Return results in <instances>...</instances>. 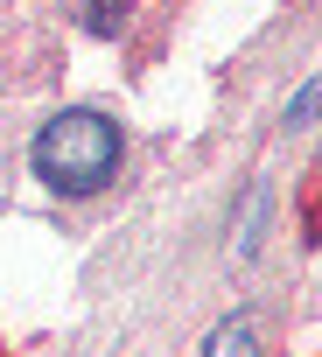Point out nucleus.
I'll use <instances>...</instances> for the list:
<instances>
[{
  "label": "nucleus",
  "mask_w": 322,
  "mask_h": 357,
  "mask_svg": "<svg viewBox=\"0 0 322 357\" xmlns=\"http://www.w3.org/2000/svg\"><path fill=\"white\" fill-rule=\"evenodd\" d=\"M36 175L49 190H63V197H91V190H105L112 183V168H119V126L105 119V112H91V105H70V112H56L43 133H36Z\"/></svg>",
  "instance_id": "obj_1"
},
{
  "label": "nucleus",
  "mask_w": 322,
  "mask_h": 357,
  "mask_svg": "<svg viewBox=\"0 0 322 357\" xmlns=\"http://www.w3.org/2000/svg\"><path fill=\"white\" fill-rule=\"evenodd\" d=\"M197 357H259V322H252V315L217 322V329L204 336V350H197Z\"/></svg>",
  "instance_id": "obj_2"
},
{
  "label": "nucleus",
  "mask_w": 322,
  "mask_h": 357,
  "mask_svg": "<svg viewBox=\"0 0 322 357\" xmlns=\"http://www.w3.org/2000/svg\"><path fill=\"white\" fill-rule=\"evenodd\" d=\"M126 8H133V0H91L84 29H91V36H119V29H126Z\"/></svg>",
  "instance_id": "obj_3"
},
{
  "label": "nucleus",
  "mask_w": 322,
  "mask_h": 357,
  "mask_svg": "<svg viewBox=\"0 0 322 357\" xmlns=\"http://www.w3.org/2000/svg\"><path fill=\"white\" fill-rule=\"evenodd\" d=\"M315 112H322V70H315V77H308V84H301V98H294V105H287V126H308V119H315Z\"/></svg>",
  "instance_id": "obj_4"
}]
</instances>
